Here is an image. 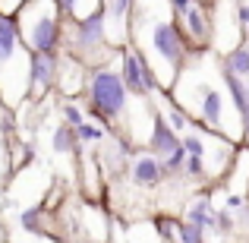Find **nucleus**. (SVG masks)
Masks as SVG:
<instances>
[{
	"mask_svg": "<svg viewBox=\"0 0 249 243\" xmlns=\"http://www.w3.org/2000/svg\"><path fill=\"white\" fill-rule=\"evenodd\" d=\"M114 60L91 67L89 85H85V101H89V117L91 120L104 123L107 130L117 133L120 120L129 111V98L133 95H129L126 82H123V76H120V67H117Z\"/></svg>",
	"mask_w": 249,
	"mask_h": 243,
	"instance_id": "nucleus-1",
	"label": "nucleus"
},
{
	"mask_svg": "<svg viewBox=\"0 0 249 243\" xmlns=\"http://www.w3.org/2000/svg\"><path fill=\"white\" fill-rule=\"evenodd\" d=\"M19 38L29 54H60L67 16L57 10L54 0H25L16 13Z\"/></svg>",
	"mask_w": 249,
	"mask_h": 243,
	"instance_id": "nucleus-2",
	"label": "nucleus"
},
{
	"mask_svg": "<svg viewBox=\"0 0 249 243\" xmlns=\"http://www.w3.org/2000/svg\"><path fill=\"white\" fill-rule=\"evenodd\" d=\"M63 54L79 57L85 67H98L117 57V48L107 35V10L104 3L82 19H67L63 25Z\"/></svg>",
	"mask_w": 249,
	"mask_h": 243,
	"instance_id": "nucleus-3",
	"label": "nucleus"
},
{
	"mask_svg": "<svg viewBox=\"0 0 249 243\" xmlns=\"http://www.w3.org/2000/svg\"><path fill=\"white\" fill-rule=\"evenodd\" d=\"M180 29L186 35L193 54H205L212 51V38H214V0L205 3V0H196L193 10L180 19Z\"/></svg>",
	"mask_w": 249,
	"mask_h": 243,
	"instance_id": "nucleus-4",
	"label": "nucleus"
},
{
	"mask_svg": "<svg viewBox=\"0 0 249 243\" xmlns=\"http://www.w3.org/2000/svg\"><path fill=\"white\" fill-rule=\"evenodd\" d=\"M57 67L60 54H29V95L25 101H44L57 92Z\"/></svg>",
	"mask_w": 249,
	"mask_h": 243,
	"instance_id": "nucleus-5",
	"label": "nucleus"
},
{
	"mask_svg": "<svg viewBox=\"0 0 249 243\" xmlns=\"http://www.w3.org/2000/svg\"><path fill=\"white\" fill-rule=\"evenodd\" d=\"M126 174H129V180H133V187H139V189H158L161 183L167 180L164 161L155 152H148V149L133 152V158L126 164Z\"/></svg>",
	"mask_w": 249,
	"mask_h": 243,
	"instance_id": "nucleus-6",
	"label": "nucleus"
},
{
	"mask_svg": "<svg viewBox=\"0 0 249 243\" xmlns=\"http://www.w3.org/2000/svg\"><path fill=\"white\" fill-rule=\"evenodd\" d=\"M89 73H91V67H85L79 57L63 54V51H60V67H57V95H60V98H79V95H85Z\"/></svg>",
	"mask_w": 249,
	"mask_h": 243,
	"instance_id": "nucleus-7",
	"label": "nucleus"
},
{
	"mask_svg": "<svg viewBox=\"0 0 249 243\" xmlns=\"http://www.w3.org/2000/svg\"><path fill=\"white\" fill-rule=\"evenodd\" d=\"M117 67H120V76L123 82H126L129 95H145V70H142V51L136 48V44H123L120 51H117Z\"/></svg>",
	"mask_w": 249,
	"mask_h": 243,
	"instance_id": "nucleus-8",
	"label": "nucleus"
},
{
	"mask_svg": "<svg viewBox=\"0 0 249 243\" xmlns=\"http://www.w3.org/2000/svg\"><path fill=\"white\" fill-rule=\"evenodd\" d=\"M180 146V133L164 120L161 111H155V120H152V130H148V139H145V149L155 152L158 158H167L174 149Z\"/></svg>",
	"mask_w": 249,
	"mask_h": 243,
	"instance_id": "nucleus-9",
	"label": "nucleus"
},
{
	"mask_svg": "<svg viewBox=\"0 0 249 243\" xmlns=\"http://www.w3.org/2000/svg\"><path fill=\"white\" fill-rule=\"evenodd\" d=\"M19 227L32 237H51L48 234V208L44 206H29L19 212Z\"/></svg>",
	"mask_w": 249,
	"mask_h": 243,
	"instance_id": "nucleus-10",
	"label": "nucleus"
},
{
	"mask_svg": "<svg viewBox=\"0 0 249 243\" xmlns=\"http://www.w3.org/2000/svg\"><path fill=\"white\" fill-rule=\"evenodd\" d=\"M51 149H54L57 155H79L82 142H79V136H76V127H70V123L54 127V133H51Z\"/></svg>",
	"mask_w": 249,
	"mask_h": 243,
	"instance_id": "nucleus-11",
	"label": "nucleus"
},
{
	"mask_svg": "<svg viewBox=\"0 0 249 243\" xmlns=\"http://www.w3.org/2000/svg\"><path fill=\"white\" fill-rule=\"evenodd\" d=\"M214 212H218V208H212L205 189H202V199H196L193 206L186 208V221L196 224V227H202V231H214Z\"/></svg>",
	"mask_w": 249,
	"mask_h": 243,
	"instance_id": "nucleus-12",
	"label": "nucleus"
},
{
	"mask_svg": "<svg viewBox=\"0 0 249 243\" xmlns=\"http://www.w3.org/2000/svg\"><path fill=\"white\" fill-rule=\"evenodd\" d=\"M221 63H224V70H231V73L240 76V79H246L249 76V41H240L237 48H231L227 54H221Z\"/></svg>",
	"mask_w": 249,
	"mask_h": 243,
	"instance_id": "nucleus-13",
	"label": "nucleus"
},
{
	"mask_svg": "<svg viewBox=\"0 0 249 243\" xmlns=\"http://www.w3.org/2000/svg\"><path fill=\"white\" fill-rule=\"evenodd\" d=\"M110 133H114V130H107L104 123H98V120H85V123L76 127V136H79L82 146H101V142H107Z\"/></svg>",
	"mask_w": 249,
	"mask_h": 243,
	"instance_id": "nucleus-14",
	"label": "nucleus"
},
{
	"mask_svg": "<svg viewBox=\"0 0 249 243\" xmlns=\"http://www.w3.org/2000/svg\"><path fill=\"white\" fill-rule=\"evenodd\" d=\"M60 114L63 123H70V127H79V123L89 120V108H82L79 98H60Z\"/></svg>",
	"mask_w": 249,
	"mask_h": 243,
	"instance_id": "nucleus-15",
	"label": "nucleus"
},
{
	"mask_svg": "<svg viewBox=\"0 0 249 243\" xmlns=\"http://www.w3.org/2000/svg\"><path fill=\"white\" fill-rule=\"evenodd\" d=\"M177 237H180V243H208L205 240V231H202V227H196V224H189L186 218L177 224Z\"/></svg>",
	"mask_w": 249,
	"mask_h": 243,
	"instance_id": "nucleus-16",
	"label": "nucleus"
},
{
	"mask_svg": "<svg viewBox=\"0 0 249 243\" xmlns=\"http://www.w3.org/2000/svg\"><path fill=\"white\" fill-rule=\"evenodd\" d=\"M233 224H237V221H233V212H231V208H218V212H214V234L227 237V234L233 231Z\"/></svg>",
	"mask_w": 249,
	"mask_h": 243,
	"instance_id": "nucleus-17",
	"label": "nucleus"
},
{
	"mask_svg": "<svg viewBox=\"0 0 249 243\" xmlns=\"http://www.w3.org/2000/svg\"><path fill=\"white\" fill-rule=\"evenodd\" d=\"M183 174H186L189 180H202V177H205V158H202V155H186Z\"/></svg>",
	"mask_w": 249,
	"mask_h": 243,
	"instance_id": "nucleus-18",
	"label": "nucleus"
},
{
	"mask_svg": "<svg viewBox=\"0 0 249 243\" xmlns=\"http://www.w3.org/2000/svg\"><path fill=\"white\" fill-rule=\"evenodd\" d=\"M233 3H237V19L243 25V35L249 38V0H233Z\"/></svg>",
	"mask_w": 249,
	"mask_h": 243,
	"instance_id": "nucleus-19",
	"label": "nucleus"
},
{
	"mask_svg": "<svg viewBox=\"0 0 249 243\" xmlns=\"http://www.w3.org/2000/svg\"><path fill=\"white\" fill-rule=\"evenodd\" d=\"M243 206H246V196L243 193H227L224 208H231V212H243Z\"/></svg>",
	"mask_w": 249,
	"mask_h": 243,
	"instance_id": "nucleus-20",
	"label": "nucleus"
},
{
	"mask_svg": "<svg viewBox=\"0 0 249 243\" xmlns=\"http://www.w3.org/2000/svg\"><path fill=\"white\" fill-rule=\"evenodd\" d=\"M25 0H0V16H16Z\"/></svg>",
	"mask_w": 249,
	"mask_h": 243,
	"instance_id": "nucleus-21",
	"label": "nucleus"
},
{
	"mask_svg": "<svg viewBox=\"0 0 249 243\" xmlns=\"http://www.w3.org/2000/svg\"><path fill=\"white\" fill-rule=\"evenodd\" d=\"M246 139H249V127H246Z\"/></svg>",
	"mask_w": 249,
	"mask_h": 243,
	"instance_id": "nucleus-22",
	"label": "nucleus"
}]
</instances>
